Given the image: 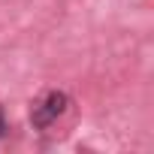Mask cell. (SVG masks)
<instances>
[{"mask_svg": "<svg viewBox=\"0 0 154 154\" xmlns=\"http://www.w3.org/2000/svg\"><path fill=\"white\" fill-rule=\"evenodd\" d=\"M6 130H9V127H6V121H3V109H0V136H3Z\"/></svg>", "mask_w": 154, "mask_h": 154, "instance_id": "7a4b0ae2", "label": "cell"}, {"mask_svg": "<svg viewBox=\"0 0 154 154\" xmlns=\"http://www.w3.org/2000/svg\"><path fill=\"white\" fill-rule=\"evenodd\" d=\"M66 106H69V97H66L63 91H51V94H45V97L36 100L33 109H30V121H33V127H36V130H48V127L66 112Z\"/></svg>", "mask_w": 154, "mask_h": 154, "instance_id": "6da1fadb", "label": "cell"}]
</instances>
